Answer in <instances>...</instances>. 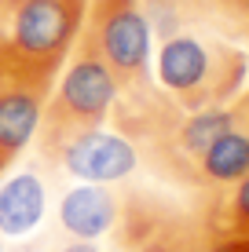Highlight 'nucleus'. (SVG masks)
Listing matches in <instances>:
<instances>
[{
    "instance_id": "f257e3e1",
    "label": "nucleus",
    "mask_w": 249,
    "mask_h": 252,
    "mask_svg": "<svg viewBox=\"0 0 249 252\" xmlns=\"http://www.w3.org/2000/svg\"><path fill=\"white\" fill-rule=\"evenodd\" d=\"M158 88L179 110H205L235 102L246 92L249 55L220 30H179L158 40Z\"/></svg>"
},
{
    "instance_id": "f03ea898",
    "label": "nucleus",
    "mask_w": 249,
    "mask_h": 252,
    "mask_svg": "<svg viewBox=\"0 0 249 252\" xmlns=\"http://www.w3.org/2000/svg\"><path fill=\"white\" fill-rule=\"evenodd\" d=\"M88 0H15L0 4V69L51 88L81 37Z\"/></svg>"
},
{
    "instance_id": "7ed1b4c3",
    "label": "nucleus",
    "mask_w": 249,
    "mask_h": 252,
    "mask_svg": "<svg viewBox=\"0 0 249 252\" xmlns=\"http://www.w3.org/2000/svg\"><path fill=\"white\" fill-rule=\"evenodd\" d=\"M121 95L114 69L99 59V51L84 37H77V44L66 59V69L59 77V84L44 99V114H40V154L51 150L55 143H63L66 135L88 132V128H103L114 114V102Z\"/></svg>"
},
{
    "instance_id": "20e7f679",
    "label": "nucleus",
    "mask_w": 249,
    "mask_h": 252,
    "mask_svg": "<svg viewBox=\"0 0 249 252\" xmlns=\"http://www.w3.org/2000/svg\"><path fill=\"white\" fill-rule=\"evenodd\" d=\"M81 37L114 69L121 92H140L150 84L154 30L143 0H88Z\"/></svg>"
},
{
    "instance_id": "39448f33",
    "label": "nucleus",
    "mask_w": 249,
    "mask_h": 252,
    "mask_svg": "<svg viewBox=\"0 0 249 252\" xmlns=\"http://www.w3.org/2000/svg\"><path fill=\"white\" fill-rule=\"evenodd\" d=\"M121 245L128 252H249V238H220L198 220L173 208H154L143 197L121 201Z\"/></svg>"
},
{
    "instance_id": "423d86ee",
    "label": "nucleus",
    "mask_w": 249,
    "mask_h": 252,
    "mask_svg": "<svg viewBox=\"0 0 249 252\" xmlns=\"http://www.w3.org/2000/svg\"><path fill=\"white\" fill-rule=\"evenodd\" d=\"M44 158L81 183H103V187L121 183L140 168V150L132 139L121 132H103V128L66 135L63 143L44 150Z\"/></svg>"
},
{
    "instance_id": "0eeeda50",
    "label": "nucleus",
    "mask_w": 249,
    "mask_h": 252,
    "mask_svg": "<svg viewBox=\"0 0 249 252\" xmlns=\"http://www.w3.org/2000/svg\"><path fill=\"white\" fill-rule=\"evenodd\" d=\"M48 92L51 88L40 81L0 69V172L37 139Z\"/></svg>"
},
{
    "instance_id": "6e6552de",
    "label": "nucleus",
    "mask_w": 249,
    "mask_h": 252,
    "mask_svg": "<svg viewBox=\"0 0 249 252\" xmlns=\"http://www.w3.org/2000/svg\"><path fill=\"white\" fill-rule=\"evenodd\" d=\"M117 220H121V197L103 183H81L66 190L59 201V223L73 241L103 238L117 227Z\"/></svg>"
},
{
    "instance_id": "1a4fd4ad",
    "label": "nucleus",
    "mask_w": 249,
    "mask_h": 252,
    "mask_svg": "<svg viewBox=\"0 0 249 252\" xmlns=\"http://www.w3.org/2000/svg\"><path fill=\"white\" fill-rule=\"evenodd\" d=\"M48 208V190L33 172L7 179L0 187V234L4 238H26Z\"/></svg>"
},
{
    "instance_id": "9d476101",
    "label": "nucleus",
    "mask_w": 249,
    "mask_h": 252,
    "mask_svg": "<svg viewBox=\"0 0 249 252\" xmlns=\"http://www.w3.org/2000/svg\"><path fill=\"white\" fill-rule=\"evenodd\" d=\"M249 172V135L242 128H227L198 161V190H224L231 183H238Z\"/></svg>"
},
{
    "instance_id": "9b49d317",
    "label": "nucleus",
    "mask_w": 249,
    "mask_h": 252,
    "mask_svg": "<svg viewBox=\"0 0 249 252\" xmlns=\"http://www.w3.org/2000/svg\"><path fill=\"white\" fill-rule=\"evenodd\" d=\"M198 216L220 238H249V172L224 190H209Z\"/></svg>"
},
{
    "instance_id": "f8f14e48",
    "label": "nucleus",
    "mask_w": 249,
    "mask_h": 252,
    "mask_svg": "<svg viewBox=\"0 0 249 252\" xmlns=\"http://www.w3.org/2000/svg\"><path fill=\"white\" fill-rule=\"evenodd\" d=\"M231 106H235V128H242V132L249 135V92H242Z\"/></svg>"
},
{
    "instance_id": "ddd939ff",
    "label": "nucleus",
    "mask_w": 249,
    "mask_h": 252,
    "mask_svg": "<svg viewBox=\"0 0 249 252\" xmlns=\"http://www.w3.org/2000/svg\"><path fill=\"white\" fill-rule=\"evenodd\" d=\"M59 252H99V249L92 245V241H70V245H63Z\"/></svg>"
},
{
    "instance_id": "4468645a",
    "label": "nucleus",
    "mask_w": 249,
    "mask_h": 252,
    "mask_svg": "<svg viewBox=\"0 0 249 252\" xmlns=\"http://www.w3.org/2000/svg\"><path fill=\"white\" fill-rule=\"evenodd\" d=\"M224 4H227L235 15H242V19L249 22V0H224Z\"/></svg>"
},
{
    "instance_id": "2eb2a0df",
    "label": "nucleus",
    "mask_w": 249,
    "mask_h": 252,
    "mask_svg": "<svg viewBox=\"0 0 249 252\" xmlns=\"http://www.w3.org/2000/svg\"><path fill=\"white\" fill-rule=\"evenodd\" d=\"M19 252H37V249H19Z\"/></svg>"
},
{
    "instance_id": "dca6fc26",
    "label": "nucleus",
    "mask_w": 249,
    "mask_h": 252,
    "mask_svg": "<svg viewBox=\"0 0 249 252\" xmlns=\"http://www.w3.org/2000/svg\"><path fill=\"white\" fill-rule=\"evenodd\" d=\"M0 4H15V0H0Z\"/></svg>"
},
{
    "instance_id": "f3484780",
    "label": "nucleus",
    "mask_w": 249,
    "mask_h": 252,
    "mask_svg": "<svg viewBox=\"0 0 249 252\" xmlns=\"http://www.w3.org/2000/svg\"><path fill=\"white\" fill-rule=\"evenodd\" d=\"M0 252H4V241H0Z\"/></svg>"
}]
</instances>
